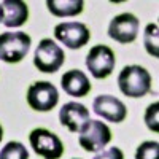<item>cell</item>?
Listing matches in <instances>:
<instances>
[{
  "label": "cell",
  "mask_w": 159,
  "mask_h": 159,
  "mask_svg": "<svg viewBox=\"0 0 159 159\" xmlns=\"http://www.w3.org/2000/svg\"><path fill=\"white\" fill-rule=\"evenodd\" d=\"M0 22H3V7L0 3Z\"/></svg>",
  "instance_id": "obj_20"
},
{
  "label": "cell",
  "mask_w": 159,
  "mask_h": 159,
  "mask_svg": "<svg viewBox=\"0 0 159 159\" xmlns=\"http://www.w3.org/2000/svg\"><path fill=\"white\" fill-rule=\"evenodd\" d=\"M3 25L7 27H21L29 19V7L22 0H3Z\"/></svg>",
  "instance_id": "obj_13"
},
{
  "label": "cell",
  "mask_w": 159,
  "mask_h": 159,
  "mask_svg": "<svg viewBox=\"0 0 159 159\" xmlns=\"http://www.w3.org/2000/svg\"><path fill=\"white\" fill-rule=\"evenodd\" d=\"M94 159H124V153L118 147H110L107 150H102L94 156Z\"/></svg>",
  "instance_id": "obj_19"
},
{
  "label": "cell",
  "mask_w": 159,
  "mask_h": 159,
  "mask_svg": "<svg viewBox=\"0 0 159 159\" xmlns=\"http://www.w3.org/2000/svg\"><path fill=\"white\" fill-rule=\"evenodd\" d=\"M92 111L111 123H123L127 118V107L124 105V102L110 94L97 96L92 102Z\"/></svg>",
  "instance_id": "obj_10"
},
{
  "label": "cell",
  "mask_w": 159,
  "mask_h": 159,
  "mask_svg": "<svg viewBox=\"0 0 159 159\" xmlns=\"http://www.w3.org/2000/svg\"><path fill=\"white\" fill-rule=\"evenodd\" d=\"M32 38L25 32H3L0 34V61L7 64L21 62L30 49Z\"/></svg>",
  "instance_id": "obj_2"
},
{
  "label": "cell",
  "mask_w": 159,
  "mask_h": 159,
  "mask_svg": "<svg viewBox=\"0 0 159 159\" xmlns=\"http://www.w3.org/2000/svg\"><path fill=\"white\" fill-rule=\"evenodd\" d=\"M89 110L80 102H67L62 105L59 111V121L64 127H67L73 134H78L88 121H89Z\"/></svg>",
  "instance_id": "obj_11"
},
{
  "label": "cell",
  "mask_w": 159,
  "mask_h": 159,
  "mask_svg": "<svg viewBox=\"0 0 159 159\" xmlns=\"http://www.w3.org/2000/svg\"><path fill=\"white\" fill-rule=\"evenodd\" d=\"M46 7L51 15L57 18H72L83 13L84 2L83 0H48Z\"/></svg>",
  "instance_id": "obj_14"
},
{
  "label": "cell",
  "mask_w": 159,
  "mask_h": 159,
  "mask_svg": "<svg viewBox=\"0 0 159 159\" xmlns=\"http://www.w3.org/2000/svg\"><path fill=\"white\" fill-rule=\"evenodd\" d=\"M0 159H29V151L21 142H8L0 150Z\"/></svg>",
  "instance_id": "obj_16"
},
{
  "label": "cell",
  "mask_w": 159,
  "mask_h": 159,
  "mask_svg": "<svg viewBox=\"0 0 159 159\" xmlns=\"http://www.w3.org/2000/svg\"><path fill=\"white\" fill-rule=\"evenodd\" d=\"M2 139H3V127L0 124V142H2Z\"/></svg>",
  "instance_id": "obj_21"
},
{
  "label": "cell",
  "mask_w": 159,
  "mask_h": 159,
  "mask_svg": "<svg viewBox=\"0 0 159 159\" xmlns=\"http://www.w3.org/2000/svg\"><path fill=\"white\" fill-rule=\"evenodd\" d=\"M145 124L151 132H159V103L154 102L151 105H148V108L145 110Z\"/></svg>",
  "instance_id": "obj_18"
},
{
  "label": "cell",
  "mask_w": 159,
  "mask_h": 159,
  "mask_svg": "<svg viewBox=\"0 0 159 159\" xmlns=\"http://www.w3.org/2000/svg\"><path fill=\"white\" fill-rule=\"evenodd\" d=\"M116 65L115 51L107 45L92 46L86 56V67L96 80H103L113 73Z\"/></svg>",
  "instance_id": "obj_6"
},
{
  "label": "cell",
  "mask_w": 159,
  "mask_h": 159,
  "mask_svg": "<svg viewBox=\"0 0 159 159\" xmlns=\"http://www.w3.org/2000/svg\"><path fill=\"white\" fill-rule=\"evenodd\" d=\"M61 86H62L64 92H67L72 97H84L92 89L91 81L86 76V73L78 69L65 72L61 78Z\"/></svg>",
  "instance_id": "obj_12"
},
{
  "label": "cell",
  "mask_w": 159,
  "mask_h": 159,
  "mask_svg": "<svg viewBox=\"0 0 159 159\" xmlns=\"http://www.w3.org/2000/svg\"><path fill=\"white\" fill-rule=\"evenodd\" d=\"M139 19L132 13H121L110 21L108 37L121 45H129L135 42L139 35Z\"/></svg>",
  "instance_id": "obj_9"
},
{
  "label": "cell",
  "mask_w": 159,
  "mask_h": 159,
  "mask_svg": "<svg viewBox=\"0 0 159 159\" xmlns=\"http://www.w3.org/2000/svg\"><path fill=\"white\" fill-rule=\"evenodd\" d=\"M54 38L70 49H80L91 40V30L86 24L78 21L61 22L54 27Z\"/></svg>",
  "instance_id": "obj_8"
},
{
  "label": "cell",
  "mask_w": 159,
  "mask_h": 159,
  "mask_svg": "<svg viewBox=\"0 0 159 159\" xmlns=\"http://www.w3.org/2000/svg\"><path fill=\"white\" fill-rule=\"evenodd\" d=\"M151 75L142 65H126L118 75V88L126 97L139 99L153 92Z\"/></svg>",
  "instance_id": "obj_1"
},
{
  "label": "cell",
  "mask_w": 159,
  "mask_h": 159,
  "mask_svg": "<svg viewBox=\"0 0 159 159\" xmlns=\"http://www.w3.org/2000/svg\"><path fill=\"white\" fill-rule=\"evenodd\" d=\"M135 159H159V143L147 140L135 150Z\"/></svg>",
  "instance_id": "obj_17"
},
{
  "label": "cell",
  "mask_w": 159,
  "mask_h": 159,
  "mask_svg": "<svg viewBox=\"0 0 159 159\" xmlns=\"http://www.w3.org/2000/svg\"><path fill=\"white\" fill-rule=\"evenodd\" d=\"M59 102V91L49 81H35L27 89V103L35 111H51Z\"/></svg>",
  "instance_id": "obj_7"
},
{
  "label": "cell",
  "mask_w": 159,
  "mask_h": 159,
  "mask_svg": "<svg viewBox=\"0 0 159 159\" xmlns=\"http://www.w3.org/2000/svg\"><path fill=\"white\" fill-rule=\"evenodd\" d=\"M111 142L110 127L99 121V119H89L88 124L78 132V143L88 153H99Z\"/></svg>",
  "instance_id": "obj_4"
},
{
  "label": "cell",
  "mask_w": 159,
  "mask_h": 159,
  "mask_svg": "<svg viewBox=\"0 0 159 159\" xmlns=\"http://www.w3.org/2000/svg\"><path fill=\"white\" fill-rule=\"evenodd\" d=\"M143 43H145V49L150 56L153 57H159V29L157 24L150 22L143 32Z\"/></svg>",
  "instance_id": "obj_15"
},
{
  "label": "cell",
  "mask_w": 159,
  "mask_h": 159,
  "mask_svg": "<svg viewBox=\"0 0 159 159\" xmlns=\"http://www.w3.org/2000/svg\"><path fill=\"white\" fill-rule=\"evenodd\" d=\"M75 159H78V157H75Z\"/></svg>",
  "instance_id": "obj_22"
},
{
  "label": "cell",
  "mask_w": 159,
  "mask_h": 159,
  "mask_svg": "<svg viewBox=\"0 0 159 159\" xmlns=\"http://www.w3.org/2000/svg\"><path fill=\"white\" fill-rule=\"evenodd\" d=\"M29 142L35 154L43 159H61L64 156V143L62 140L45 127H37L29 134Z\"/></svg>",
  "instance_id": "obj_5"
},
{
  "label": "cell",
  "mask_w": 159,
  "mask_h": 159,
  "mask_svg": "<svg viewBox=\"0 0 159 159\" xmlns=\"http://www.w3.org/2000/svg\"><path fill=\"white\" fill-rule=\"evenodd\" d=\"M65 62L64 49L51 38H43L35 49L34 65L43 73H56Z\"/></svg>",
  "instance_id": "obj_3"
}]
</instances>
